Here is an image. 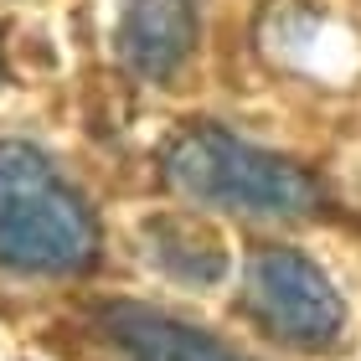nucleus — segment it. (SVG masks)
I'll return each mask as SVG.
<instances>
[{"label":"nucleus","instance_id":"1","mask_svg":"<svg viewBox=\"0 0 361 361\" xmlns=\"http://www.w3.org/2000/svg\"><path fill=\"white\" fill-rule=\"evenodd\" d=\"M98 217L83 191L42 150L0 145V269L31 279H68L93 269Z\"/></svg>","mask_w":361,"mask_h":361},{"label":"nucleus","instance_id":"2","mask_svg":"<svg viewBox=\"0 0 361 361\" xmlns=\"http://www.w3.org/2000/svg\"><path fill=\"white\" fill-rule=\"evenodd\" d=\"M166 180L196 207H227L248 217H310L320 186L294 160L227 135L222 124H196L171 140Z\"/></svg>","mask_w":361,"mask_h":361},{"label":"nucleus","instance_id":"3","mask_svg":"<svg viewBox=\"0 0 361 361\" xmlns=\"http://www.w3.org/2000/svg\"><path fill=\"white\" fill-rule=\"evenodd\" d=\"M243 310L258 320L264 336L305 356L336 351L346 336V305H341L331 274L300 248H264L248 258Z\"/></svg>","mask_w":361,"mask_h":361},{"label":"nucleus","instance_id":"4","mask_svg":"<svg viewBox=\"0 0 361 361\" xmlns=\"http://www.w3.org/2000/svg\"><path fill=\"white\" fill-rule=\"evenodd\" d=\"M202 42V0H124L114 21V52L129 73L171 83Z\"/></svg>","mask_w":361,"mask_h":361},{"label":"nucleus","instance_id":"5","mask_svg":"<svg viewBox=\"0 0 361 361\" xmlns=\"http://www.w3.org/2000/svg\"><path fill=\"white\" fill-rule=\"evenodd\" d=\"M104 336L119 351V361H248L227 341L207 336L202 325H186L150 305H109Z\"/></svg>","mask_w":361,"mask_h":361},{"label":"nucleus","instance_id":"6","mask_svg":"<svg viewBox=\"0 0 361 361\" xmlns=\"http://www.w3.org/2000/svg\"><path fill=\"white\" fill-rule=\"evenodd\" d=\"M150 258H155L171 279L196 284V289L217 284V279L227 274V248H222V238L212 233L207 222H196V217H155V222H150Z\"/></svg>","mask_w":361,"mask_h":361}]
</instances>
